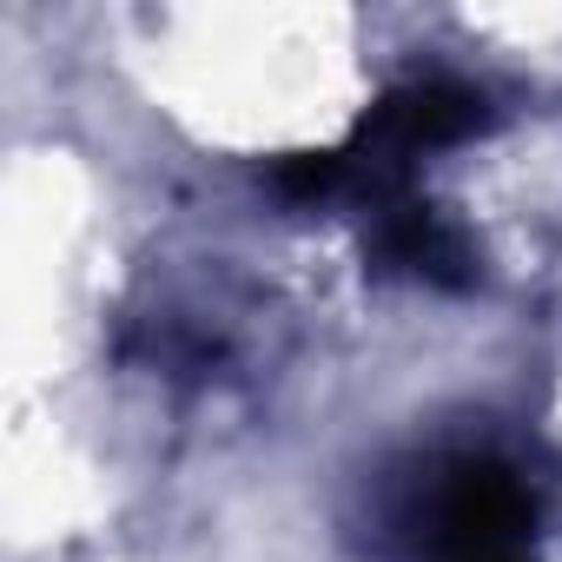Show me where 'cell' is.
I'll use <instances>...</instances> for the list:
<instances>
[{"instance_id": "6da1fadb", "label": "cell", "mask_w": 562, "mask_h": 562, "mask_svg": "<svg viewBox=\"0 0 562 562\" xmlns=\"http://www.w3.org/2000/svg\"><path fill=\"white\" fill-rule=\"evenodd\" d=\"M542 490L536 476L476 437L411 450L371 496L378 562H536Z\"/></svg>"}]
</instances>
